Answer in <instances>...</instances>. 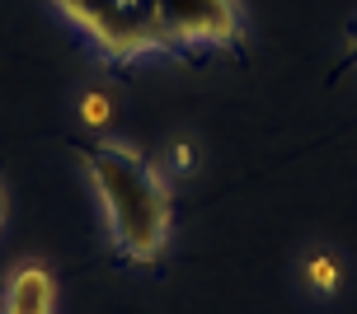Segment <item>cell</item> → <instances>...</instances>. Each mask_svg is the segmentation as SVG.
<instances>
[{
    "label": "cell",
    "instance_id": "1",
    "mask_svg": "<svg viewBox=\"0 0 357 314\" xmlns=\"http://www.w3.org/2000/svg\"><path fill=\"white\" fill-rule=\"evenodd\" d=\"M99 197L113 258L127 267H155L174 240V183L160 159L123 136L66 141Z\"/></svg>",
    "mask_w": 357,
    "mask_h": 314
},
{
    "label": "cell",
    "instance_id": "2",
    "mask_svg": "<svg viewBox=\"0 0 357 314\" xmlns=\"http://www.w3.org/2000/svg\"><path fill=\"white\" fill-rule=\"evenodd\" d=\"M52 10L99 52L104 66H137L160 56L155 42V0H52Z\"/></svg>",
    "mask_w": 357,
    "mask_h": 314
},
{
    "label": "cell",
    "instance_id": "3",
    "mask_svg": "<svg viewBox=\"0 0 357 314\" xmlns=\"http://www.w3.org/2000/svg\"><path fill=\"white\" fill-rule=\"evenodd\" d=\"M245 5L240 0H155L160 56H245Z\"/></svg>",
    "mask_w": 357,
    "mask_h": 314
},
{
    "label": "cell",
    "instance_id": "4",
    "mask_svg": "<svg viewBox=\"0 0 357 314\" xmlns=\"http://www.w3.org/2000/svg\"><path fill=\"white\" fill-rule=\"evenodd\" d=\"M0 314H56V272L43 258H19L0 281Z\"/></svg>",
    "mask_w": 357,
    "mask_h": 314
},
{
    "label": "cell",
    "instance_id": "5",
    "mask_svg": "<svg viewBox=\"0 0 357 314\" xmlns=\"http://www.w3.org/2000/svg\"><path fill=\"white\" fill-rule=\"evenodd\" d=\"M291 281L301 286L305 300H315V305H329V300L343 296V286H348V258H343L339 244H305L296 258H291Z\"/></svg>",
    "mask_w": 357,
    "mask_h": 314
},
{
    "label": "cell",
    "instance_id": "6",
    "mask_svg": "<svg viewBox=\"0 0 357 314\" xmlns=\"http://www.w3.org/2000/svg\"><path fill=\"white\" fill-rule=\"evenodd\" d=\"M113 113H118V104H113V89H108V85H85V89H80V99H75V118H80L89 132L104 136L108 127H113Z\"/></svg>",
    "mask_w": 357,
    "mask_h": 314
},
{
    "label": "cell",
    "instance_id": "7",
    "mask_svg": "<svg viewBox=\"0 0 357 314\" xmlns=\"http://www.w3.org/2000/svg\"><path fill=\"white\" fill-rule=\"evenodd\" d=\"M155 159H160V169H165V178H169V183L193 178L197 169H202V150H197L193 136H169V141H165V150Z\"/></svg>",
    "mask_w": 357,
    "mask_h": 314
},
{
    "label": "cell",
    "instance_id": "8",
    "mask_svg": "<svg viewBox=\"0 0 357 314\" xmlns=\"http://www.w3.org/2000/svg\"><path fill=\"white\" fill-rule=\"evenodd\" d=\"M357 66V19L348 24V47H343V70Z\"/></svg>",
    "mask_w": 357,
    "mask_h": 314
},
{
    "label": "cell",
    "instance_id": "9",
    "mask_svg": "<svg viewBox=\"0 0 357 314\" xmlns=\"http://www.w3.org/2000/svg\"><path fill=\"white\" fill-rule=\"evenodd\" d=\"M5 221H10V192H5V183H0V230H5Z\"/></svg>",
    "mask_w": 357,
    "mask_h": 314
}]
</instances>
